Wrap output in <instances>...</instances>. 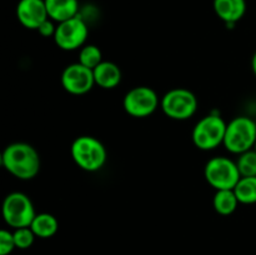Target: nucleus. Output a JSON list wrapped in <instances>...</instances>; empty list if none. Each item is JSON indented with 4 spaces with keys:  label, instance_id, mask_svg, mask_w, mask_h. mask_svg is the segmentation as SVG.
Here are the masks:
<instances>
[{
    "label": "nucleus",
    "instance_id": "nucleus-1",
    "mask_svg": "<svg viewBox=\"0 0 256 255\" xmlns=\"http://www.w3.org/2000/svg\"><path fill=\"white\" fill-rule=\"evenodd\" d=\"M2 162L8 172L20 180H30L40 170V156L34 146L26 142H12L4 149Z\"/></svg>",
    "mask_w": 256,
    "mask_h": 255
},
{
    "label": "nucleus",
    "instance_id": "nucleus-2",
    "mask_svg": "<svg viewBox=\"0 0 256 255\" xmlns=\"http://www.w3.org/2000/svg\"><path fill=\"white\" fill-rule=\"evenodd\" d=\"M70 152L75 164L85 172H94L102 169L106 162V149L96 138L82 135L72 142Z\"/></svg>",
    "mask_w": 256,
    "mask_h": 255
},
{
    "label": "nucleus",
    "instance_id": "nucleus-3",
    "mask_svg": "<svg viewBox=\"0 0 256 255\" xmlns=\"http://www.w3.org/2000/svg\"><path fill=\"white\" fill-rule=\"evenodd\" d=\"M256 142V122L248 116L234 118L228 124L224 146L232 154H242L254 148Z\"/></svg>",
    "mask_w": 256,
    "mask_h": 255
},
{
    "label": "nucleus",
    "instance_id": "nucleus-4",
    "mask_svg": "<svg viewBox=\"0 0 256 255\" xmlns=\"http://www.w3.org/2000/svg\"><path fill=\"white\" fill-rule=\"evenodd\" d=\"M32 202L24 192H10L2 202V218L12 229L29 228L35 218Z\"/></svg>",
    "mask_w": 256,
    "mask_h": 255
},
{
    "label": "nucleus",
    "instance_id": "nucleus-5",
    "mask_svg": "<svg viewBox=\"0 0 256 255\" xmlns=\"http://www.w3.org/2000/svg\"><path fill=\"white\" fill-rule=\"evenodd\" d=\"M228 124L220 115L202 118L192 130V142L200 150H212L224 142Z\"/></svg>",
    "mask_w": 256,
    "mask_h": 255
},
{
    "label": "nucleus",
    "instance_id": "nucleus-6",
    "mask_svg": "<svg viewBox=\"0 0 256 255\" xmlns=\"http://www.w3.org/2000/svg\"><path fill=\"white\" fill-rule=\"evenodd\" d=\"M204 175L206 182L216 190L234 189L240 180L236 162L225 156H215L205 165Z\"/></svg>",
    "mask_w": 256,
    "mask_h": 255
},
{
    "label": "nucleus",
    "instance_id": "nucleus-7",
    "mask_svg": "<svg viewBox=\"0 0 256 255\" xmlns=\"http://www.w3.org/2000/svg\"><path fill=\"white\" fill-rule=\"evenodd\" d=\"M160 106L168 118L174 120H186L195 114L198 99L195 94L184 88L169 90L162 98Z\"/></svg>",
    "mask_w": 256,
    "mask_h": 255
},
{
    "label": "nucleus",
    "instance_id": "nucleus-8",
    "mask_svg": "<svg viewBox=\"0 0 256 255\" xmlns=\"http://www.w3.org/2000/svg\"><path fill=\"white\" fill-rule=\"evenodd\" d=\"M160 100L154 89L149 86H135L124 96V109L130 116L146 118L158 109Z\"/></svg>",
    "mask_w": 256,
    "mask_h": 255
},
{
    "label": "nucleus",
    "instance_id": "nucleus-9",
    "mask_svg": "<svg viewBox=\"0 0 256 255\" xmlns=\"http://www.w3.org/2000/svg\"><path fill=\"white\" fill-rule=\"evenodd\" d=\"M89 32L88 26L80 16H74L69 20L59 22L55 32L54 40L58 48L65 52L76 50L84 45Z\"/></svg>",
    "mask_w": 256,
    "mask_h": 255
},
{
    "label": "nucleus",
    "instance_id": "nucleus-10",
    "mask_svg": "<svg viewBox=\"0 0 256 255\" xmlns=\"http://www.w3.org/2000/svg\"><path fill=\"white\" fill-rule=\"evenodd\" d=\"M62 85L72 95L86 94L95 85L94 72L80 62L68 65L62 74Z\"/></svg>",
    "mask_w": 256,
    "mask_h": 255
},
{
    "label": "nucleus",
    "instance_id": "nucleus-11",
    "mask_svg": "<svg viewBox=\"0 0 256 255\" xmlns=\"http://www.w3.org/2000/svg\"><path fill=\"white\" fill-rule=\"evenodd\" d=\"M18 20L28 29L38 30V28L49 19L45 0H20L16 6Z\"/></svg>",
    "mask_w": 256,
    "mask_h": 255
},
{
    "label": "nucleus",
    "instance_id": "nucleus-12",
    "mask_svg": "<svg viewBox=\"0 0 256 255\" xmlns=\"http://www.w3.org/2000/svg\"><path fill=\"white\" fill-rule=\"evenodd\" d=\"M92 72L95 84L102 89H114L122 82V70L112 62H102Z\"/></svg>",
    "mask_w": 256,
    "mask_h": 255
},
{
    "label": "nucleus",
    "instance_id": "nucleus-13",
    "mask_svg": "<svg viewBox=\"0 0 256 255\" xmlns=\"http://www.w3.org/2000/svg\"><path fill=\"white\" fill-rule=\"evenodd\" d=\"M214 10L218 16L228 24H234L246 12L245 0H214Z\"/></svg>",
    "mask_w": 256,
    "mask_h": 255
},
{
    "label": "nucleus",
    "instance_id": "nucleus-14",
    "mask_svg": "<svg viewBox=\"0 0 256 255\" xmlns=\"http://www.w3.org/2000/svg\"><path fill=\"white\" fill-rule=\"evenodd\" d=\"M45 5L50 19L58 22L76 16L79 9L78 0H45Z\"/></svg>",
    "mask_w": 256,
    "mask_h": 255
},
{
    "label": "nucleus",
    "instance_id": "nucleus-15",
    "mask_svg": "<svg viewBox=\"0 0 256 255\" xmlns=\"http://www.w3.org/2000/svg\"><path fill=\"white\" fill-rule=\"evenodd\" d=\"M30 229L32 230L36 238L48 239L56 234L58 229H59V222L54 215L49 214V212H42V214L35 215L34 220L30 225Z\"/></svg>",
    "mask_w": 256,
    "mask_h": 255
},
{
    "label": "nucleus",
    "instance_id": "nucleus-16",
    "mask_svg": "<svg viewBox=\"0 0 256 255\" xmlns=\"http://www.w3.org/2000/svg\"><path fill=\"white\" fill-rule=\"evenodd\" d=\"M212 204H214V209L216 210L218 214L230 215L236 210L239 200H238L234 189L216 190Z\"/></svg>",
    "mask_w": 256,
    "mask_h": 255
},
{
    "label": "nucleus",
    "instance_id": "nucleus-17",
    "mask_svg": "<svg viewBox=\"0 0 256 255\" xmlns=\"http://www.w3.org/2000/svg\"><path fill=\"white\" fill-rule=\"evenodd\" d=\"M240 204H255L256 202V176L240 178L234 188Z\"/></svg>",
    "mask_w": 256,
    "mask_h": 255
},
{
    "label": "nucleus",
    "instance_id": "nucleus-18",
    "mask_svg": "<svg viewBox=\"0 0 256 255\" xmlns=\"http://www.w3.org/2000/svg\"><path fill=\"white\" fill-rule=\"evenodd\" d=\"M102 62V52L96 45H85L79 52V62L84 66L94 70Z\"/></svg>",
    "mask_w": 256,
    "mask_h": 255
},
{
    "label": "nucleus",
    "instance_id": "nucleus-19",
    "mask_svg": "<svg viewBox=\"0 0 256 255\" xmlns=\"http://www.w3.org/2000/svg\"><path fill=\"white\" fill-rule=\"evenodd\" d=\"M238 169L242 178L256 176V152L254 149L240 154L236 162Z\"/></svg>",
    "mask_w": 256,
    "mask_h": 255
},
{
    "label": "nucleus",
    "instance_id": "nucleus-20",
    "mask_svg": "<svg viewBox=\"0 0 256 255\" xmlns=\"http://www.w3.org/2000/svg\"><path fill=\"white\" fill-rule=\"evenodd\" d=\"M14 234V240H15V246L16 249H29L32 244H34L35 240V234L32 232V230L29 228H20V229H14L12 232Z\"/></svg>",
    "mask_w": 256,
    "mask_h": 255
},
{
    "label": "nucleus",
    "instance_id": "nucleus-21",
    "mask_svg": "<svg viewBox=\"0 0 256 255\" xmlns=\"http://www.w3.org/2000/svg\"><path fill=\"white\" fill-rule=\"evenodd\" d=\"M15 248L14 234L6 229L0 230V255L12 254Z\"/></svg>",
    "mask_w": 256,
    "mask_h": 255
},
{
    "label": "nucleus",
    "instance_id": "nucleus-22",
    "mask_svg": "<svg viewBox=\"0 0 256 255\" xmlns=\"http://www.w3.org/2000/svg\"><path fill=\"white\" fill-rule=\"evenodd\" d=\"M55 32H56V26H54L52 20H45L39 28H38V32H39L42 36L44 38H49V36H54Z\"/></svg>",
    "mask_w": 256,
    "mask_h": 255
},
{
    "label": "nucleus",
    "instance_id": "nucleus-23",
    "mask_svg": "<svg viewBox=\"0 0 256 255\" xmlns=\"http://www.w3.org/2000/svg\"><path fill=\"white\" fill-rule=\"evenodd\" d=\"M252 72H254V74L256 76V52H255L254 56H252Z\"/></svg>",
    "mask_w": 256,
    "mask_h": 255
},
{
    "label": "nucleus",
    "instance_id": "nucleus-24",
    "mask_svg": "<svg viewBox=\"0 0 256 255\" xmlns=\"http://www.w3.org/2000/svg\"><path fill=\"white\" fill-rule=\"evenodd\" d=\"M252 149H254L255 152H256V142H255V145H254V148H252Z\"/></svg>",
    "mask_w": 256,
    "mask_h": 255
}]
</instances>
